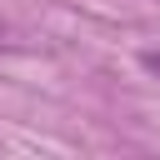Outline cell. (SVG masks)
Segmentation results:
<instances>
[{
  "instance_id": "obj_1",
  "label": "cell",
  "mask_w": 160,
  "mask_h": 160,
  "mask_svg": "<svg viewBox=\"0 0 160 160\" xmlns=\"http://www.w3.org/2000/svg\"><path fill=\"white\" fill-rule=\"evenodd\" d=\"M0 35H5V25H0Z\"/></svg>"
}]
</instances>
